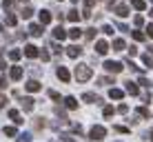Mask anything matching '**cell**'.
<instances>
[{"instance_id": "6da1fadb", "label": "cell", "mask_w": 153, "mask_h": 142, "mask_svg": "<svg viewBox=\"0 0 153 142\" xmlns=\"http://www.w3.org/2000/svg\"><path fill=\"white\" fill-rule=\"evenodd\" d=\"M91 78H93L91 67H87V65H78L76 67V80L78 82H87V80H91Z\"/></svg>"}, {"instance_id": "7a4b0ae2", "label": "cell", "mask_w": 153, "mask_h": 142, "mask_svg": "<svg viewBox=\"0 0 153 142\" xmlns=\"http://www.w3.org/2000/svg\"><path fill=\"white\" fill-rule=\"evenodd\" d=\"M109 7H111L113 13L120 16V18H126V16H129V4L120 2V0H109Z\"/></svg>"}, {"instance_id": "3957f363", "label": "cell", "mask_w": 153, "mask_h": 142, "mask_svg": "<svg viewBox=\"0 0 153 142\" xmlns=\"http://www.w3.org/2000/svg\"><path fill=\"white\" fill-rule=\"evenodd\" d=\"M89 138H91V140H104V138H107V129H104L102 127V124H96V127H91V129H89Z\"/></svg>"}, {"instance_id": "277c9868", "label": "cell", "mask_w": 153, "mask_h": 142, "mask_svg": "<svg viewBox=\"0 0 153 142\" xmlns=\"http://www.w3.org/2000/svg\"><path fill=\"white\" fill-rule=\"evenodd\" d=\"M104 69H107L109 73H120V71L124 69V67H122V62H115V60H107V62H104Z\"/></svg>"}, {"instance_id": "5b68a950", "label": "cell", "mask_w": 153, "mask_h": 142, "mask_svg": "<svg viewBox=\"0 0 153 142\" xmlns=\"http://www.w3.org/2000/svg\"><path fill=\"white\" fill-rule=\"evenodd\" d=\"M27 31H29V36H33V38H40V36L45 33V31H42V22H40V25H33V22H31Z\"/></svg>"}, {"instance_id": "8992f818", "label": "cell", "mask_w": 153, "mask_h": 142, "mask_svg": "<svg viewBox=\"0 0 153 142\" xmlns=\"http://www.w3.org/2000/svg\"><path fill=\"white\" fill-rule=\"evenodd\" d=\"M25 56H27V58H38L40 56V49L36 45H27V47H25Z\"/></svg>"}, {"instance_id": "52a82bcc", "label": "cell", "mask_w": 153, "mask_h": 142, "mask_svg": "<svg viewBox=\"0 0 153 142\" xmlns=\"http://www.w3.org/2000/svg\"><path fill=\"white\" fill-rule=\"evenodd\" d=\"M67 56H69V58H80V56H82V47L69 45V49H67Z\"/></svg>"}, {"instance_id": "ba28073f", "label": "cell", "mask_w": 153, "mask_h": 142, "mask_svg": "<svg viewBox=\"0 0 153 142\" xmlns=\"http://www.w3.org/2000/svg\"><path fill=\"white\" fill-rule=\"evenodd\" d=\"M58 78H60L62 82H69L71 80V73H69V69H67V67H58Z\"/></svg>"}, {"instance_id": "9c48e42d", "label": "cell", "mask_w": 153, "mask_h": 142, "mask_svg": "<svg viewBox=\"0 0 153 142\" xmlns=\"http://www.w3.org/2000/svg\"><path fill=\"white\" fill-rule=\"evenodd\" d=\"M82 100H84V102H96V104L102 102V98H100V96H96V93H89V91L82 93Z\"/></svg>"}, {"instance_id": "30bf717a", "label": "cell", "mask_w": 153, "mask_h": 142, "mask_svg": "<svg viewBox=\"0 0 153 142\" xmlns=\"http://www.w3.org/2000/svg\"><path fill=\"white\" fill-rule=\"evenodd\" d=\"M96 51L100 56H104L109 51V42H107V40H98V42H96Z\"/></svg>"}, {"instance_id": "8fae6325", "label": "cell", "mask_w": 153, "mask_h": 142, "mask_svg": "<svg viewBox=\"0 0 153 142\" xmlns=\"http://www.w3.org/2000/svg\"><path fill=\"white\" fill-rule=\"evenodd\" d=\"M51 18H53V13H51L49 9H42V11H40V22H42V25H49Z\"/></svg>"}, {"instance_id": "7c38bea8", "label": "cell", "mask_w": 153, "mask_h": 142, "mask_svg": "<svg viewBox=\"0 0 153 142\" xmlns=\"http://www.w3.org/2000/svg\"><path fill=\"white\" fill-rule=\"evenodd\" d=\"M9 78H11V80H20V78H22V69H20L18 65H13L11 71H9Z\"/></svg>"}, {"instance_id": "4fadbf2b", "label": "cell", "mask_w": 153, "mask_h": 142, "mask_svg": "<svg viewBox=\"0 0 153 142\" xmlns=\"http://www.w3.org/2000/svg\"><path fill=\"white\" fill-rule=\"evenodd\" d=\"M126 93H131V96H140V87L129 80V82H126Z\"/></svg>"}, {"instance_id": "5bb4252c", "label": "cell", "mask_w": 153, "mask_h": 142, "mask_svg": "<svg viewBox=\"0 0 153 142\" xmlns=\"http://www.w3.org/2000/svg\"><path fill=\"white\" fill-rule=\"evenodd\" d=\"M40 89H42V85H40L38 80H29L27 82V91L29 93H36V91H40Z\"/></svg>"}, {"instance_id": "9a60e30c", "label": "cell", "mask_w": 153, "mask_h": 142, "mask_svg": "<svg viewBox=\"0 0 153 142\" xmlns=\"http://www.w3.org/2000/svg\"><path fill=\"white\" fill-rule=\"evenodd\" d=\"M20 102H22V109L25 111H33V107H36V102L31 98H20Z\"/></svg>"}, {"instance_id": "2e32d148", "label": "cell", "mask_w": 153, "mask_h": 142, "mask_svg": "<svg viewBox=\"0 0 153 142\" xmlns=\"http://www.w3.org/2000/svg\"><path fill=\"white\" fill-rule=\"evenodd\" d=\"M67 36H69V31H65L62 27H56V29H53V38H56V40H65Z\"/></svg>"}, {"instance_id": "e0dca14e", "label": "cell", "mask_w": 153, "mask_h": 142, "mask_svg": "<svg viewBox=\"0 0 153 142\" xmlns=\"http://www.w3.org/2000/svg\"><path fill=\"white\" fill-rule=\"evenodd\" d=\"M135 115H138V118H144V120H149V118H151V111H149L146 107H138V109H135Z\"/></svg>"}, {"instance_id": "ac0fdd59", "label": "cell", "mask_w": 153, "mask_h": 142, "mask_svg": "<svg viewBox=\"0 0 153 142\" xmlns=\"http://www.w3.org/2000/svg\"><path fill=\"white\" fill-rule=\"evenodd\" d=\"M9 118H11L16 124H22V122H25V120L20 118V111H16V109H9Z\"/></svg>"}, {"instance_id": "d6986e66", "label": "cell", "mask_w": 153, "mask_h": 142, "mask_svg": "<svg viewBox=\"0 0 153 142\" xmlns=\"http://www.w3.org/2000/svg\"><path fill=\"white\" fill-rule=\"evenodd\" d=\"M109 98H111V100H122L124 91H122V89H111V91H109Z\"/></svg>"}, {"instance_id": "ffe728a7", "label": "cell", "mask_w": 153, "mask_h": 142, "mask_svg": "<svg viewBox=\"0 0 153 142\" xmlns=\"http://www.w3.org/2000/svg\"><path fill=\"white\" fill-rule=\"evenodd\" d=\"M65 107H67V109H71V111H76V109H78V100H76V98H71V96H69V98H65Z\"/></svg>"}, {"instance_id": "44dd1931", "label": "cell", "mask_w": 153, "mask_h": 142, "mask_svg": "<svg viewBox=\"0 0 153 142\" xmlns=\"http://www.w3.org/2000/svg\"><path fill=\"white\" fill-rule=\"evenodd\" d=\"M111 47H113V51H124V49H126V45H124V40H122V38H115Z\"/></svg>"}, {"instance_id": "7402d4cb", "label": "cell", "mask_w": 153, "mask_h": 142, "mask_svg": "<svg viewBox=\"0 0 153 142\" xmlns=\"http://www.w3.org/2000/svg\"><path fill=\"white\" fill-rule=\"evenodd\" d=\"M131 7L138 9V11H144V9H146V2H144V0H131Z\"/></svg>"}, {"instance_id": "603a6c76", "label": "cell", "mask_w": 153, "mask_h": 142, "mask_svg": "<svg viewBox=\"0 0 153 142\" xmlns=\"http://www.w3.org/2000/svg\"><path fill=\"white\" fill-rule=\"evenodd\" d=\"M82 29H78V27H73V29H69V38H73V40H78V38H82Z\"/></svg>"}, {"instance_id": "cb8c5ba5", "label": "cell", "mask_w": 153, "mask_h": 142, "mask_svg": "<svg viewBox=\"0 0 153 142\" xmlns=\"http://www.w3.org/2000/svg\"><path fill=\"white\" fill-rule=\"evenodd\" d=\"M142 62H144L146 69H153V56H151V54H144V56H142Z\"/></svg>"}, {"instance_id": "d4e9b609", "label": "cell", "mask_w": 153, "mask_h": 142, "mask_svg": "<svg viewBox=\"0 0 153 142\" xmlns=\"http://www.w3.org/2000/svg\"><path fill=\"white\" fill-rule=\"evenodd\" d=\"M4 25H7V27H16V25H18V18H16L13 13H9L7 18H4Z\"/></svg>"}, {"instance_id": "484cf974", "label": "cell", "mask_w": 153, "mask_h": 142, "mask_svg": "<svg viewBox=\"0 0 153 142\" xmlns=\"http://www.w3.org/2000/svg\"><path fill=\"white\" fill-rule=\"evenodd\" d=\"M96 36H98V29L96 27H89L87 31H84V38H87V40H93Z\"/></svg>"}, {"instance_id": "4316f807", "label": "cell", "mask_w": 153, "mask_h": 142, "mask_svg": "<svg viewBox=\"0 0 153 142\" xmlns=\"http://www.w3.org/2000/svg\"><path fill=\"white\" fill-rule=\"evenodd\" d=\"M20 16H22L25 20H29L31 16H33V9H31V7H22V11H20Z\"/></svg>"}, {"instance_id": "83f0119b", "label": "cell", "mask_w": 153, "mask_h": 142, "mask_svg": "<svg viewBox=\"0 0 153 142\" xmlns=\"http://www.w3.org/2000/svg\"><path fill=\"white\" fill-rule=\"evenodd\" d=\"M67 16H69V20H71V22H78V20H80V13H78L76 9H71V11L67 13Z\"/></svg>"}, {"instance_id": "f1b7e54d", "label": "cell", "mask_w": 153, "mask_h": 142, "mask_svg": "<svg viewBox=\"0 0 153 142\" xmlns=\"http://www.w3.org/2000/svg\"><path fill=\"white\" fill-rule=\"evenodd\" d=\"M16 4V0H2V9H7V11H11Z\"/></svg>"}, {"instance_id": "f546056e", "label": "cell", "mask_w": 153, "mask_h": 142, "mask_svg": "<svg viewBox=\"0 0 153 142\" xmlns=\"http://www.w3.org/2000/svg\"><path fill=\"white\" fill-rule=\"evenodd\" d=\"M36 129H42V127H47V120L45 118H36V124H33Z\"/></svg>"}, {"instance_id": "4dcf8cb0", "label": "cell", "mask_w": 153, "mask_h": 142, "mask_svg": "<svg viewBox=\"0 0 153 142\" xmlns=\"http://www.w3.org/2000/svg\"><path fill=\"white\" fill-rule=\"evenodd\" d=\"M102 113H104V118H111V115L115 113V109H113V107H109V104H107V107H104V111H102Z\"/></svg>"}, {"instance_id": "1f68e13d", "label": "cell", "mask_w": 153, "mask_h": 142, "mask_svg": "<svg viewBox=\"0 0 153 142\" xmlns=\"http://www.w3.org/2000/svg\"><path fill=\"white\" fill-rule=\"evenodd\" d=\"M9 58L18 62V60H20V51H18V49H11V51H9Z\"/></svg>"}, {"instance_id": "d6a6232c", "label": "cell", "mask_w": 153, "mask_h": 142, "mask_svg": "<svg viewBox=\"0 0 153 142\" xmlns=\"http://www.w3.org/2000/svg\"><path fill=\"white\" fill-rule=\"evenodd\" d=\"M98 85H113V78H109V76L104 78V76H102V78L98 80Z\"/></svg>"}, {"instance_id": "836d02e7", "label": "cell", "mask_w": 153, "mask_h": 142, "mask_svg": "<svg viewBox=\"0 0 153 142\" xmlns=\"http://www.w3.org/2000/svg\"><path fill=\"white\" fill-rule=\"evenodd\" d=\"M133 22H135V27H138V29H140V27H144V18H142L140 13L135 16V20H133Z\"/></svg>"}, {"instance_id": "e575fe53", "label": "cell", "mask_w": 153, "mask_h": 142, "mask_svg": "<svg viewBox=\"0 0 153 142\" xmlns=\"http://www.w3.org/2000/svg\"><path fill=\"white\" fill-rule=\"evenodd\" d=\"M115 133H129V127H122V124H115Z\"/></svg>"}, {"instance_id": "d590c367", "label": "cell", "mask_w": 153, "mask_h": 142, "mask_svg": "<svg viewBox=\"0 0 153 142\" xmlns=\"http://www.w3.org/2000/svg\"><path fill=\"white\" fill-rule=\"evenodd\" d=\"M144 38H146V36L142 33V31H133V40H138V42H142Z\"/></svg>"}, {"instance_id": "8d00e7d4", "label": "cell", "mask_w": 153, "mask_h": 142, "mask_svg": "<svg viewBox=\"0 0 153 142\" xmlns=\"http://www.w3.org/2000/svg\"><path fill=\"white\" fill-rule=\"evenodd\" d=\"M4 135L13 138V135H16V127H4Z\"/></svg>"}, {"instance_id": "74e56055", "label": "cell", "mask_w": 153, "mask_h": 142, "mask_svg": "<svg viewBox=\"0 0 153 142\" xmlns=\"http://www.w3.org/2000/svg\"><path fill=\"white\" fill-rule=\"evenodd\" d=\"M102 31H104V36H113V27H111V25H104Z\"/></svg>"}, {"instance_id": "f35d334b", "label": "cell", "mask_w": 153, "mask_h": 142, "mask_svg": "<svg viewBox=\"0 0 153 142\" xmlns=\"http://www.w3.org/2000/svg\"><path fill=\"white\" fill-rule=\"evenodd\" d=\"M49 47L53 49V54H60V51H62V47L58 45V42H49Z\"/></svg>"}, {"instance_id": "ab89813d", "label": "cell", "mask_w": 153, "mask_h": 142, "mask_svg": "<svg viewBox=\"0 0 153 142\" xmlns=\"http://www.w3.org/2000/svg\"><path fill=\"white\" fill-rule=\"evenodd\" d=\"M29 140H31L29 133H20V135H18V142H29Z\"/></svg>"}, {"instance_id": "60d3db41", "label": "cell", "mask_w": 153, "mask_h": 142, "mask_svg": "<svg viewBox=\"0 0 153 142\" xmlns=\"http://www.w3.org/2000/svg\"><path fill=\"white\" fill-rule=\"evenodd\" d=\"M40 58L47 62V60H49V51H47V49H42V51H40Z\"/></svg>"}, {"instance_id": "b9f144b4", "label": "cell", "mask_w": 153, "mask_h": 142, "mask_svg": "<svg viewBox=\"0 0 153 142\" xmlns=\"http://www.w3.org/2000/svg\"><path fill=\"white\" fill-rule=\"evenodd\" d=\"M140 85H142V87H144V89H149V87H151V82H149V80H146V78H140Z\"/></svg>"}, {"instance_id": "7bdbcfd3", "label": "cell", "mask_w": 153, "mask_h": 142, "mask_svg": "<svg viewBox=\"0 0 153 142\" xmlns=\"http://www.w3.org/2000/svg\"><path fill=\"white\" fill-rule=\"evenodd\" d=\"M49 98L51 100H60V93H58V91H49Z\"/></svg>"}, {"instance_id": "ee69618b", "label": "cell", "mask_w": 153, "mask_h": 142, "mask_svg": "<svg viewBox=\"0 0 153 142\" xmlns=\"http://www.w3.org/2000/svg\"><path fill=\"white\" fill-rule=\"evenodd\" d=\"M7 102H9L7 98H4V96H0V109H4V107H7Z\"/></svg>"}, {"instance_id": "f6af8a7d", "label": "cell", "mask_w": 153, "mask_h": 142, "mask_svg": "<svg viewBox=\"0 0 153 142\" xmlns=\"http://www.w3.org/2000/svg\"><path fill=\"white\" fill-rule=\"evenodd\" d=\"M126 111H129V107H126V104H120V107H118V113H126Z\"/></svg>"}, {"instance_id": "bcb514c9", "label": "cell", "mask_w": 153, "mask_h": 142, "mask_svg": "<svg viewBox=\"0 0 153 142\" xmlns=\"http://www.w3.org/2000/svg\"><path fill=\"white\" fill-rule=\"evenodd\" d=\"M115 27H118L120 31H129V27H126V25H122V22H115Z\"/></svg>"}, {"instance_id": "7dc6e473", "label": "cell", "mask_w": 153, "mask_h": 142, "mask_svg": "<svg viewBox=\"0 0 153 142\" xmlns=\"http://www.w3.org/2000/svg\"><path fill=\"white\" fill-rule=\"evenodd\" d=\"M96 2H98V0H84V7H93Z\"/></svg>"}, {"instance_id": "c3c4849f", "label": "cell", "mask_w": 153, "mask_h": 142, "mask_svg": "<svg viewBox=\"0 0 153 142\" xmlns=\"http://www.w3.org/2000/svg\"><path fill=\"white\" fill-rule=\"evenodd\" d=\"M146 36H149V38H153V25H149V27H146Z\"/></svg>"}, {"instance_id": "681fc988", "label": "cell", "mask_w": 153, "mask_h": 142, "mask_svg": "<svg viewBox=\"0 0 153 142\" xmlns=\"http://www.w3.org/2000/svg\"><path fill=\"white\" fill-rule=\"evenodd\" d=\"M129 56H138V47H131V49H129Z\"/></svg>"}, {"instance_id": "f907efd6", "label": "cell", "mask_w": 153, "mask_h": 142, "mask_svg": "<svg viewBox=\"0 0 153 142\" xmlns=\"http://www.w3.org/2000/svg\"><path fill=\"white\" fill-rule=\"evenodd\" d=\"M2 69H7V65H4V58L0 56V71H2Z\"/></svg>"}, {"instance_id": "816d5d0a", "label": "cell", "mask_w": 153, "mask_h": 142, "mask_svg": "<svg viewBox=\"0 0 153 142\" xmlns=\"http://www.w3.org/2000/svg\"><path fill=\"white\" fill-rule=\"evenodd\" d=\"M7 87V78H0V89H4Z\"/></svg>"}, {"instance_id": "f5cc1de1", "label": "cell", "mask_w": 153, "mask_h": 142, "mask_svg": "<svg viewBox=\"0 0 153 142\" xmlns=\"http://www.w3.org/2000/svg\"><path fill=\"white\" fill-rule=\"evenodd\" d=\"M62 142H73V138L71 135H62Z\"/></svg>"}, {"instance_id": "db71d44e", "label": "cell", "mask_w": 153, "mask_h": 142, "mask_svg": "<svg viewBox=\"0 0 153 142\" xmlns=\"http://www.w3.org/2000/svg\"><path fill=\"white\" fill-rule=\"evenodd\" d=\"M149 54H151V56H153V47H149Z\"/></svg>"}, {"instance_id": "11a10c76", "label": "cell", "mask_w": 153, "mask_h": 142, "mask_svg": "<svg viewBox=\"0 0 153 142\" xmlns=\"http://www.w3.org/2000/svg\"><path fill=\"white\" fill-rule=\"evenodd\" d=\"M149 138H151V142H153V131H151V133H149Z\"/></svg>"}, {"instance_id": "9f6ffc18", "label": "cell", "mask_w": 153, "mask_h": 142, "mask_svg": "<svg viewBox=\"0 0 153 142\" xmlns=\"http://www.w3.org/2000/svg\"><path fill=\"white\" fill-rule=\"evenodd\" d=\"M151 16H153V9H151Z\"/></svg>"}, {"instance_id": "6f0895ef", "label": "cell", "mask_w": 153, "mask_h": 142, "mask_svg": "<svg viewBox=\"0 0 153 142\" xmlns=\"http://www.w3.org/2000/svg\"><path fill=\"white\" fill-rule=\"evenodd\" d=\"M151 2H153V0H151Z\"/></svg>"}]
</instances>
